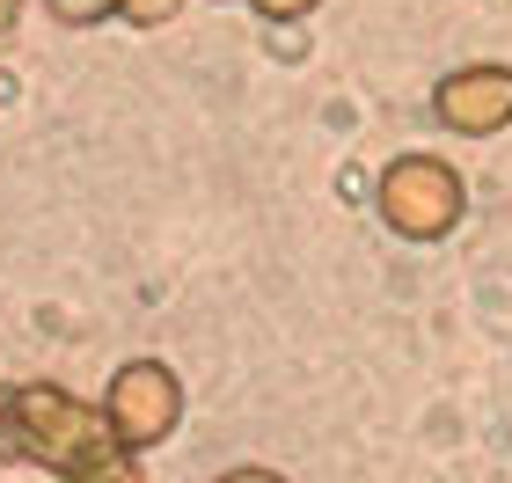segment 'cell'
I'll return each mask as SVG.
<instances>
[{"mask_svg":"<svg viewBox=\"0 0 512 483\" xmlns=\"http://www.w3.org/2000/svg\"><path fill=\"white\" fill-rule=\"evenodd\" d=\"M103 447H118L103 403L74 396V388H52V381L0 388V462H30V469L66 476L74 462H88Z\"/></svg>","mask_w":512,"mask_h":483,"instance_id":"1","label":"cell"},{"mask_svg":"<svg viewBox=\"0 0 512 483\" xmlns=\"http://www.w3.org/2000/svg\"><path fill=\"white\" fill-rule=\"evenodd\" d=\"M374 205L388 220V235L403 242H447L461 213H469V183L447 154H395L381 183H374Z\"/></svg>","mask_w":512,"mask_h":483,"instance_id":"2","label":"cell"},{"mask_svg":"<svg viewBox=\"0 0 512 483\" xmlns=\"http://www.w3.org/2000/svg\"><path fill=\"white\" fill-rule=\"evenodd\" d=\"M103 410H110L118 447L154 454L161 440H176V425H183V381H176V366L125 359L118 374H110V388H103Z\"/></svg>","mask_w":512,"mask_h":483,"instance_id":"3","label":"cell"},{"mask_svg":"<svg viewBox=\"0 0 512 483\" xmlns=\"http://www.w3.org/2000/svg\"><path fill=\"white\" fill-rule=\"evenodd\" d=\"M432 118L454 140H498L512 125V66L505 59H469L432 88Z\"/></svg>","mask_w":512,"mask_h":483,"instance_id":"4","label":"cell"},{"mask_svg":"<svg viewBox=\"0 0 512 483\" xmlns=\"http://www.w3.org/2000/svg\"><path fill=\"white\" fill-rule=\"evenodd\" d=\"M59 483H147V469H139L132 447H103V454H88V462H74Z\"/></svg>","mask_w":512,"mask_h":483,"instance_id":"5","label":"cell"},{"mask_svg":"<svg viewBox=\"0 0 512 483\" xmlns=\"http://www.w3.org/2000/svg\"><path fill=\"white\" fill-rule=\"evenodd\" d=\"M44 15H52L59 30H96V22L118 15V0H44Z\"/></svg>","mask_w":512,"mask_h":483,"instance_id":"6","label":"cell"},{"mask_svg":"<svg viewBox=\"0 0 512 483\" xmlns=\"http://www.w3.org/2000/svg\"><path fill=\"white\" fill-rule=\"evenodd\" d=\"M191 0H118V22H132V30H161V22H176Z\"/></svg>","mask_w":512,"mask_h":483,"instance_id":"7","label":"cell"},{"mask_svg":"<svg viewBox=\"0 0 512 483\" xmlns=\"http://www.w3.org/2000/svg\"><path fill=\"white\" fill-rule=\"evenodd\" d=\"M249 8L264 15V22H308V15L322 8V0H249Z\"/></svg>","mask_w":512,"mask_h":483,"instance_id":"8","label":"cell"},{"mask_svg":"<svg viewBox=\"0 0 512 483\" xmlns=\"http://www.w3.org/2000/svg\"><path fill=\"white\" fill-rule=\"evenodd\" d=\"M213 483H293V476H278V469H256V462H249V469H227V476H213Z\"/></svg>","mask_w":512,"mask_h":483,"instance_id":"9","label":"cell"},{"mask_svg":"<svg viewBox=\"0 0 512 483\" xmlns=\"http://www.w3.org/2000/svg\"><path fill=\"white\" fill-rule=\"evenodd\" d=\"M15 15H22V0H0V30H15Z\"/></svg>","mask_w":512,"mask_h":483,"instance_id":"10","label":"cell"}]
</instances>
